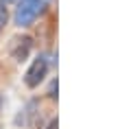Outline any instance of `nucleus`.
I'll use <instances>...</instances> for the list:
<instances>
[{"mask_svg":"<svg viewBox=\"0 0 131 129\" xmlns=\"http://www.w3.org/2000/svg\"><path fill=\"white\" fill-rule=\"evenodd\" d=\"M48 5H50V0H22L18 5V9H15V18H13L15 24H18L20 28L31 26V24L46 11Z\"/></svg>","mask_w":131,"mask_h":129,"instance_id":"f257e3e1","label":"nucleus"},{"mask_svg":"<svg viewBox=\"0 0 131 129\" xmlns=\"http://www.w3.org/2000/svg\"><path fill=\"white\" fill-rule=\"evenodd\" d=\"M46 72H48V59L42 55V57H37V59H33L31 68H28L26 74H24V83H26L28 88H37L39 83L44 81Z\"/></svg>","mask_w":131,"mask_h":129,"instance_id":"f03ea898","label":"nucleus"},{"mask_svg":"<svg viewBox=\"0 0 131 129\" xmlns=\"http://www.w3.org/2000/svg\"><path fill=\"white\" fill-rule=\"evenodd\" d=\"M31 46H33V39L28 35H22V37H15L11 42V57L15 61H24L31 53Z\"/></svg>","mask_w":131,"mask_h":129,"instance_id":"7ed1b4c3","label":"nucleus"},{"mask_svg":"<svg viewBox=\"0 0 131 129\" xmlns=\"http://www.w3.org/2000/svg\"><path fill=\"white\" fill-rule=\"evenodd\" d=\"M5 24H7V9H2V7H0V31L5 28Z\"/></svg>","mask_w":131,"mask_h":129,"instance_id":"20e7f679","label":"nucleus"},{"mask_svg":"<svg viewBox=\"0 0 131 129\" xmlns=\"http://www.w3.org/2000/svg\"><path fill=\"white\" fill-rule=\"evenodd\" d=\"M18 0H0V7L2 9H7V7H11V5H15Z\"/></svg>","mask_w":131,"mask_h":129,"instance_id":"39448f33","label":"nucleus"},{"mask_svg":"<svg viewBox=\"0 0 131 129\" xmlns=\"http://www.w3.org/2000/svg\"><path fill=\"white\" fill-rule=\"evenodd\" d=\"M46 129H59V123H57V120H50V123L46 125Z\"/></svg>","mask_w":131,"mask_h":129,"instance_id":"423d86ee","label":"nucleus"},{"mask_svg":"<svg viewBox=\"0 0 131 129\" xmlns=\"http://www.w3.org/2000/svg\"><path fill=\"white\" fill-rule=\"evenodd\" d=\"M0 107H2V98H0Z\"/></svg>","mask_w":131,"mask_h":129,"instance_id":"0eeeda50","label":"nucleus"}]
</instances>
